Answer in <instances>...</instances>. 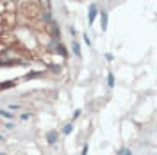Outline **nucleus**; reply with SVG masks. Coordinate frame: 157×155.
Instances as JSON below:
<instances>
[{
	"mask_svg": "<svg viewBox=\"0 0 157 155\" xmlns=\"http://www.w3.org/2000/svg\"><path fill=\"white\" fill-rule=\"evenodd\" d=\"M98 14H100V27H102V32H105L107 30V23H109V16H107V11H98Z\"/></svg>",
	"mask_w": 157,
	"mask_h": 155,
	"instance_id": "4",
	"label": "nucleus"
},
{
	"mask_svg": "<svg viewBox=\"0 0 157 155\" xmlns=\"http://www.w3.org/2000/svg\"><path fill=\"white\" fill-rule=\"evenodd\" d=\"M0 155H6V153H4V152H0Z\"/></svg>",
	"mask_w": 157,
	"mask_h": 155,
	"instance_id": "24",
	"label": "nucleus"
},
{
	"mask_svg": "<svg viewBox=\"0 0 157 155\" xmlns=\"http://www.w3.org/2000/svg\"><path fill=\"white\" fill-rule=\"evenodd\" d=\"M71 132H73V121H71V123H66V125L63 127V134H64V136H70Z\"/></svg>",
	"mask_w": 157,
	"mask_h": 155,
	"instance_id": "11",
	"label": "nucleus"
},
{
	"mask_svg": "<svg viewBox=\"0 0 157 155\" xmlns=\"http://www.w3.org/2000/svg\"><path fill=\"white\" fill-rule=\"evenodd\" d=\"M56 54H59L63 59L70 57V55H68V50H66V47H64L63 43H57V45H56Z\"/></svg>",
	"mask_w": 157,
	"mask_h": 155,
	"instance_id": "6",
	"label": "nucleus"
},
{
	"mask_svg": "<svg viewBox=\"0 0 157 155\" xmlns=\"http://www.w3.org/2000/svg\"><path fill=\"white\" fill-rule=\"evenodd\" d=\"M16 9H18L27 20H30V21L39 20V11L41 9L36 6L34 0H16Z\"/></svg>",
	"mask_w": 157,
	"mask_h": 155,
	"instance_id": "1",
	"label": "nucleus"
},
{
	"mask_svg": "<svg viewBox=\"0 0 157 155\" xmlns=\"http://www.w3.org/2000/svg\"><path fill=\"white\" fill-rule=\"evenodd\" d=\"M34 2H36V6H38L41 11L50 9V0H34Z\"/></svg>",
	"mask_w": 157,
	"mask_h": 155,
	"instance_id": "8",
	"label": "nucleus"
},
{
	"mask_svg": "<svg viewBox=\"0 0 157 155\" xmlns=\"http://www.w3.org/2000/svg\"><path fill=\"white\" fill-rule=\"evenodd\" d=\"M105 61H107V62H113V61H114V55H113V54H105Z\"/></svg>",
	"mask_w": 157,
	"mask_h": 155,
	"instance_id": "17",
	"label": "nucleus"
},
{
	"mask_svg": "<svg viewBox=\"0 0 157 155\" xmlns=\"http://www.w3.org/2000/svg\"><path fill=\"white\" fill-rule=\"evenodd\" d=\"M45 75V70H39V71H29V73H25V77L23 80H32V78H39Z\"/></svg>",
	"mask_w": 157,
	"mask_h": 155,
	"instance_id": "5",
	"label": "nucleus"
},
{
	"mask_svg": "<svg viewBox=\"0 0 157 155\" xmlns=\"http://www.w3.org/2000/svg\"><path fill=\"white\" fill-rule=\"evenodd\" d=\"M88 152H89V146L84 145V146H82V152H80V155H88Z\"/></svg>",
	"mask_w": 157,
	"mask_h": 155,
	"instance_id": "16",
	"label": "nucleus"
},
{
	"mask_svg": "<svg viewBox=\"0 0 157 155\" xmlns=\"http://www.w3.org/2000/svg\"><path fill=\"white\" fill-rule=\"evenodd\" d=\"M20 118H21L23 121H27V119H29V118H30V112H23V114H21V116H20Z\"/></svg>",
	"mask_w": 157,
	"mask_h": 155,
	"instance_id": "18",
	"label": "nucleus"
},
{
	"mask_svg": "<svg viewBox=\"0 0 157 155\" xmlns=\"http://www.w3.org/2000/svg\"><path fill=\"white\" fill-rule=\"evenodd\" d=\"M0 141H4V136H2V134H0Z\"/></svg>",
	"mask_w": 157,
	"mask_h": 155,
	"instance_id": "23",
	"label": "nucleus"
},
{
	"mask_svg": "<svg viewBox=\"0 0 157 155\" xmlns=\"http://www.w3.org/2000/svg\"><path fill=\"white\" fill-rule=\"evenodd\" d=\"M16 86V80H4V82H0V89L4 91V89H9V87H14Z\"/></svg>",
	"mask_w": 157,
	"mask_h": 155,
	"instance_id": "9",
	"label": "nucleus"
},
{
	"mask_svg": "<svg viewBox=\"0 0 157 155\" xmlns=\"http://www.w3.org/2000/svg\"><path fill=\"white\" fill-rule=\"evenodd\" d=\"M118 155H132V152H130V148H121L118 152Z\"/></svg>",
	"mask_w": 157,
	"mask_h": 155,
	"instance_id": "13",
	"label": "nucleus"
},
{
	"mask_svg": "<svg viewBox=\"0 0 157 155\" xmlns=\"http://www.w3.org/2000/svg\"><path fill=\"white\" fill-rule=\"evenodd\" d=\"M45 139H47V143H48L50 146H54L59 141V130H56V128L48 130V132L45 134Z\"/></svg>",
	"mask_w": 157,
	"mask_h": 155,
	"instance_id": "2",
	"label": "nucleus"
},
{
	"mask_svg": "<svg viewBox=\"0 0 157 155\" xmlns=\"http://www.w3.org/2000/svg\"><path fill=\"white\" fill-rule=\"evenodd\" d=\"M71 48H73V54H75V57H82V50H80V45H78L77 41L73 39V45H71Z\"/></svg>",
	"mask_w": 157,
	"mask_h": 155,
	"instance_id": "10",
	"label": "nucleus"
},
{
	"mask_svg": "<svg viewBox=\"0 0 157 155\" xmlns=\"http://www.w3.org/2000/svg\"><path fill=\"white\" fill-rule=\"evenodd\" d=\"M6 128H7V130H13V128H14V123H13V121H7V123H6Z\"/></svg>",
	"mask_w": 157,
	"mask_h": 155,
	"instance_id": "19",
	"label": "nucleus"
},
{
	"mask_svg": "<svg viewBox=\"0 0 157 155\" xmlns=\"http://www.w3.org/2000/svg\"><path fill=\"white\" fill-rule=\"evenodd\" d=\"M0 118H6L7 121H13V119L16 118V114H14V112H9V111H6V109H0Z\"/></svg>",
	"mask_w": 157,
	"mask_h": 155,
	"instance_id": "7",
	"label": "nucleus"
},
{
	"mask_svg": "<svg viewBox=\"0 0 157 155\" xmlns=\"http://www.w3.org/2000/svg\"><path fill=\"white\" fill-rule=\"evenodd\" d=\"M2 34H6V25L0 21V36H2Z\"/></svg>",
	"mask_w": 157,
	"mask_h": 155,
	"instance_id": "20",
	"label": "nucleus"
},
{
	"mask_svg": "<svg viewBox=\"0 0 157 155\" xmlns=\"http://www.w3.org/2000/svg\"><path fill=\"white\" fill-rule=\"evenodd\" d=\"M82 39H84V43H86V45H88V47H91V39H89L88 32H84V34H82Z\"/></svg>",
	"mask_w": 157,
	"mask_h": 155,
	"instance_id": "15",
	"label": "nucleus"
},
{
	"mask_svg": "<svg viewBox=\"0 0 157 155\" xmlns=\"http://www.w3.org/2000/svg\"><path fill=\"white\" fill-rule=\"evenodd\" d=\"M80 112H82L80 109H75V111H73V114H71V121H75V119H77V118L80 116Z\"/></svg>",
	"mask_w": 157,
	"mask_h": 155,
	"instance_id": "14",
	"label": "nucleus"
},
{
	"mask_svg": "<svg viewBox=\"0 0 157 155\" xmlns=\"http://www.w3.org/2000/svg\"><path fill=\"white\" fill-rule=\"evenodd\" d=\"M70 34H71V36H73V38H75V34H77V30H75V29H73V27H70Z\"/></svg>",
	"mask_w": 157,
	"mask_h": 155,
	"instance_id": "22",
	"label": "nucleus"
},
{
	"mask_svg": "<svg viewBox=\"0 0 157 155\" xmlns=\"http://www.w3.org/2000/svg\"><path fill=\"white\" fill-rule=\"evenodd\" d=\"M9 109H11V111H18V109H20V105H18V104H11V105H9Z\"/></svg>",
	"mask_w": 157,
	"mask_h": 155,
	"instance_id": "21",
	"label": "nucleus"
},
{
	"mask_svg": "<svg viewBox=\"0 0 157 155\" xmlns=\"http://www.w3.org/2000/svg\"><path fill=\"white\" fill-rule=\"evenodd\" d=\"M97 14H98L97 4H91V6H89V13H88V23H89V25H93V23H95V18H97Z\"/></svg>",
	"mask_w": 157,
	"mask_h": 155,
	"instance_id": "3",
	"label": "nucleus"
},
{
	"mask_svg": "<svg viewBox=\"0 0 157 155\" xmlns=\"http://www.w3.org/2000/svg\"><path fill=\"white\" fill-rule=\"evenodd\" d=\"M107 86L109 87L116 86V80H114V73H113V71H109V73H107Z\"/></svg>",
	"mask_w": 157,
	"mask_h": 155,
	"instance_id": "12",
	"label": "nucleus"
}]
</instances>
